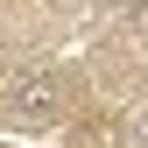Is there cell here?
I'll return each instance as SVG.
<instances>
[{"label": "cell", "instance_id": "obj_1", "mask_svg": "<svg viewBox=\"0 0 148 148\" xmlns=\"http://www.w3.org/2000/svg\"><path fill=\"white\" fill-rule=\"evenodd\" d=\"M7 120L14 127H57L64 120V85L49 78V71H21V78L7 85Z\"/></svg>", "mask_w": 148, "mask_h": 148}, {"label": "cell", "instance_id": "obj_2", "mask_svg": "<svg viewBox=\"0 0 148 148\" xmlns=\"http://www.w3.org/2000/svg\"><path fill=\"white\" fill-rule=\"evenodd\" d=\"M120 35H127V49H148V7H127L120 14Z\"/></svg>", "mask_w": 148, "mask_h": 148}, {"label": "cell", "instance_id": "obj_3", "mask_svg": "<svg viewBox=\"0 0 148 148\" xmlns=\"http://www.w3.org/2000/svg\"><path fill=\"white\" fill-rule=\"evenodd\" d=\"M78 148H113V120H85L78 127Z\"/></svg>", "mask_w": 148, "mask_h": 148}, {"label": "cell", "instance_id": "obj_4", "mask_svg": "<svg viewBox=\"0 0 148 148\" xmlns=\"http://www.w3.org/2000/svg\"><path fill=\"white\" fill-rule=\"evenodd\" d=\"M127 141H134V148H148V99L134 106V127H127Z\"/></svg>", "mask_w": 148, "mask_h": 148}, {"label": "cell", "instance_id": "obj_5", "mask_svg": "<svg viewBox=\"0 0 148 148\" xmlns=\"http://www.w3.org/2000/svg\"><path fill=\"white\" fill-rule=\"evenodd\" d=\"M0 148H14V141H0Z\"/></svg>", "mask_w": 148, "mask_h": 148}]
</instances>
